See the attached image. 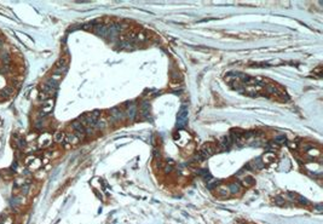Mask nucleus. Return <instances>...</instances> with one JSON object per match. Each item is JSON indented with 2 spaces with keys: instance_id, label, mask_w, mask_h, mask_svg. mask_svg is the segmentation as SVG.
Listing matches in <instances>:
<instances>
[{
  "instance_id": "nucleus-1",
  "label": "nucleus",
  "mask_w": 323,
  "mask_h": 224,
  "mask_svg": "<svg viewBox=\"0 0 323 224\" xmlns=\"http://www.w3.org/2000/svg\"><path fill=\"white\" fill-rule=\"evenodd\" d=\"M217 151H219V148L217 147V144L206 143V144L202 145V148H201V150H200L198 153H200V154L205 158V160H206V159L211 158L212 155H214Z\"/></svg>"
},
{
  "instance_id": "nucleus-2",
  "label": "nucleus",
  "mask_w": 323,
  "mask_h": 224,
  "mask_svg": "<svg viewBox=\"0 0 323 224\" xmlns=\"http://www.w3.org/2000/svg\"><path fill=\"white\" fill-rule=\"evenodd\" d=\"M188 122V107L186 106H183L179 112H178L177 115V127L178 128H183Z\"/></svg>"
},
{
  "instance_id": "nucleus-3",
  "label": "nucleus",
  "mask_w": 323,
  "mask_h": 224,
  "mask_svg": "<svg viewBox=\"0 0 323 224\" xmlns=\"http://www.w3.org/2000/svg\"><path fill=\"white\" fill-rule=\"evenodd\" d=\"M231 144H232L231 137H230V136H225V137H223L222 141H220V148H219V149H222V150H229V148L231 147Z\"/></svg>"
},
{
  "instance_id": "nucleus-4",
  "label": "nucleus",
  "mask_w": 323,
  "mask_h": 224,
  "mask_svg": "<svg viewBox=\"0 0 323 224\" xmlns=\"http://www.w3.org/2000/svg\"><path fill=\"white\" fill-rule=\"evenodd\" d=\"M137 115V106L134 103H131L129 106V110H127V116L129 120H133Z\"/></svg>"
},
{
  "instance_id": "nucleus-5",
  "label": "nucleus",
  "mask_w": 323,
  "mask_h": 224,
  "mask_svg": "<svg viewBox=\"0 0 323 224\" xmlns=\"http://www.w3.org/2000/svg\"><path fill=\"white\" fill-rule=\"evenodd\" d=\"M110 116H112V119H113L114 121H117V120H120L124 115H122V112H121L120 109L114 108V109L110 110Z\"/></svg>"
},
{
  "instance_id": "nucleus-6",
  "label": "nucleus",
  "mask_w": 323,
  "mask_h": 224,
  "mask_svg": "<svg viewBox=\"0 0 323 224\" xmlns=\"http://www.w3.org/2000/svg\"><path fill=\"white\" fill-rule=\"evenodd\" d=\"M227 188H229V192H230V194H237V193L241 192V185H240V183H236V182L231 183V184H230Z\"/></svg>"
},
{
  "instance_id": "nucleus-7",
  "label": "nucleus",
  "mask_w": 323,
  "mask_h": 224,
  "mask_svg": "<svg viewBox=\"0 0 323 224\" xmlns=\"http://www.w3.org/2000/svg\"><path fill=\"white\" fill-rule=\"evenodd\" d=\"M64 139H65L67 143H70V144H76L79 141H80V139H79L74 133H68V135L64 137Z\"/></svg>"
},
{
  "instance_id": "nucleus-8",
  "label": "nucleus",
  "mask_w": 323,
  "mask_h": 224,
  "mask_svg": "<svg viewBox=\"0 0 323 224\" xmlns=\"http://www.w3.org/2000/svg\"><path fill=\"white\" fill-rule=\"evenodd\" d=\"M149 112H150V106H149V103L144 102L143 104H141L139 113H141L143 116H148V115H149Z\"/></svg>"
},
{
  "instance_id": "nucleus-9",
  "label": "nucleus",
  "mask_w": 323,
  "mask_h": 224,
  "mask_svg": "<svg viewBox=\"0 0 323 224\" xmlns=\"http://www.w3.org/2000/svg\"><path fill=\"white\" fill-rule=\"evenodd\" d=\"M251 164L253 165V167H254L256 170H261V168H264V166H265V164L263 162V159H261V158L256 159V160L253 161V162H251Z\"/></svg>"
},
{
  "instance_id": "nucleus-10",
  "label": "nucleus",
  "mask_w": 323,
  "mask_h": 224,
  "mask_svg": "<svg viewBox=\"0 0 323 224\" xmlns=\"http://www.w3.org/2000/svg\"><path fill=\"white\" fill-rule=\"evenodd\" d=\"M265 90H266L268 93H271V95H278V93H280L278 89H277L275 85H266Z\"/></svg>"
},
{
  "instance_id": "nucleus-11",
  "label": "nucleus",
  "mask_w": 323,
  "mask_h": 224,
  "mask_svg": "<svg viewBox=\"0 0 323 224\" xmlns=\"http://www.w3.org/2000/svg\"><path fill=\"white\" fill-rule=\"evenodd\" d=\"M218 194L222 196V197H227L230 195V192H229V188L227 187H220L218 189Z\"/></svg>"
},
{
  "instance_id": "nucleus-12",
  "label": "nucleus",
  "mask_w": 323,
  "mask_h": 224,
  "mask_svg": "<svg viewBox=\"0 0 323 224\" xmlns=\"http://www.w3.org/2000/svg\"><path fill=\"white\" fill-rule=\"evenodd\" d=\"M275 142L278 144H283L287 142V137L284 135H280V136H276L275 137Z\"/></svg>"
},
{
  "instance_id": "nucleus-13",
  "label": "nucleus",
  "mask_w": 323,
  "mask_h": 224,
  "mask_svg": "<svg viewBox=\"0 0 323 224\" xmlns=\"http://www.w3.org/2000/svg\"><path fill=\"white\" fill-rule=\"evenodd\" d=\"M253 183H254V178L252 176H246L243 178V184H244V185L249 187V185H252Z\"/></svg>"
},
{
  "instance_id": "nucleus-14",
  "label": "nucleus",
  "mask_w": 323,
  "mask_h": 224,
  "mask_svg": "<svg viewBox=\"0 0 323 224\" xmlns=\"http://www.w3.org/2000/svg\"><path fill=\"white\" fill-rule=\"evenodd\" d=\"M64 137H65V135L63 133V132H57V133L55 135V141L58 142V143H61V142L64 141Z\"/></svg>"
},
{
  "instance_id": "nucleus-15",
  "label": "nucleus",
  "mask_w": 323,
  "mask_h": 224,
  "mask_svg": "<svg viewBox=\"0 0 323 224\" xmlns=\"http://www.w3.org/2000/svg\"><path fill=\"white\" fill-rule=\"evenodd\" d=\"M288 145L291 147L292 149H296V148H298V145H296L295 143H293V142H291V143H288Z\"/></svg>"
}]
</instances>
